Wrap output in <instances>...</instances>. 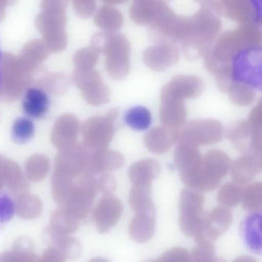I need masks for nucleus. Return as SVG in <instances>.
Wrapping results in <instances>:
<instances>
[{
  "instance_id": "nucleus-42",
  "label": "nucleus",
  "mask_w": 262,
  "mask_h": 262,
  "mask_svg": "<svg viewBox=\"0 0 262 262\" xmlns=\"http://www.w3.org/2000/svg\"><path fill=\"white\" fill-rule=\"evenodd\" d=\"M156 262H191V254L185 248H171L164 253Z\"/></svg>"
},
{
  "instance_id": "nucleus-7",
  "label": "nucleus",
  "mask_w": 262,
  "mask_h": 262,
  "mask_svg": "<svg viewBox=\"0 0 262 262\" xmlns=\"http://www.w3.org/2000/svg\"><path fill=\"white\" fill-rule=\"evenodd\" d=\"M205 198L199 191L185 188L179 199V227L185 235L194 237L203 217Z\"/></svg>"
},
{
  "instance_id": "nucleus-16",
  "label": "nucleus",
  "mask_w": 262,
  "mask_h": 262,
  "mask_svg": "<svg viewBox=\"0 0 262 262\" xmlns=\"http://www.w3.org/2000/svg\"><path fill=\"white\" fill-rule=\"evenodd\" d=\"M261 168V153H244L231 163V178L237 185H247L255 179Z\"/></svg>"
},
{
  "instance_id": "nucleus-38",
  "label": "nucleus",
  "mask_w": 262,
  "mask_h": 262,
  "mask_svg": "<svg viewBox=\"0 0 262 262\" xmlns=\"http://www.w3.org/2000/svg\"><path fill=\"white\" fill-rule=\"evenodd\" d=\"M245 237L248 247L252 251H260V215L253 214L248 217L245 228Z\"/></svg>"
},
{
  "instance_id": "nucleus-43",
  "label": "nucleus",
  "mask_w": 262,
  "mask_h": 262,
  "mask_svg": "<svg viewBox=\"0 0 262 262\" xmlns=\"http://www.w3.org/2000/svg\"><path fill=\"white\" fill-rule=\"evenodd\" d=\"M14 213V203L11 198L5 193H0V224L9 222Z\"/></svg>"
},
{
  "instance_id": "nucleus-27",
  "label": "nucleus",
  "mask_w": 262,
  "mask_h": 262,
  "mask_svg": "<svg viewBox=\"0 0 262 262\" xmlns=\"http://www.w3.org/2000/svg\"><path fill=\"white\" fill-rule=\"evenodd\" d=\"M128 202L136 213L156 214V205L151 198V185H132Z\"/></svg>"
},
{
  "instance_id": "nucleus-14",
  "label": "nucleus",
  "mask_w": 262,
  "mask_h": 262,
  "mask_svg": "<svg viewBox=\"0 0 262 262\" xmlns=\"http://www.w3.org/2000/svg\"><path fill=\"white\" fill-rule=\"evenodd\" d=\"M180 54L173 42H159L145 49L142 59L153 71H164L179 62Z\"/></svg>"
},
{
  "instance_id": "nucleus-13",
  "label": "nucleus",
  "mask_w": 262,
  "mask_h": 262,
  "mask_svg": "<svg viewBox=\"0 0 262 262\" xmlns=\"http://www.w3.org/2000/svg\"><path fill=\"white\" fill-rule=\"evenodd\" d=\"M219 11L239 26L260 24V4L248 0H223L219 3Z\"/></svg>"
},
{
  "instance_id": "nucleus-49",
  "label": "nucleus",
  "mask_w": 262,
  "mask_h": 262,
  "mask_svg": "<svg viewBox=\"0 0 262 262\" xmlns=\"http://www.w3.org/2000/svg\"><path fill=\"white\" fill-rule=\"evenodd\" d=\"M3 60V52L0 48V62H2Z\"/></svg>"
},
{
  "instance_id": "nucleus-11",
  "label": "nucleus",
  "mask_w": 262,
  "mask_h": 262,
  "mask_svg": "<svg viewBox=\"0 0 262 262\" xmlns=\"http://www.w3.org/2000/svg\"><path fill=\"white\" fill-rule=\"evenodd\" d=\"M202 159L197 145L186 141L178 142L174 152V165L180 172L182 182L190 189L192 188Z\"/></svg>"
},
{
  "instance_id": "nucleus-9",
  "label": "nucleus",
  "mask_w": 262,
  "mask_h": 262,
  "mask_svg": "<svg viewBox=\"0 0 262 262\" xmlns=\"http://www.w3.org/2000/svg\"><path fill=\"white\" fill-rule=\"evenodd\" d=\"M232 223V214L228 208L217 207L204 214L200 228L194 235L197 245H213Z\"/></svg>"
},
{
  "instance_id": "nucleus-1",
  "label": "nucleus",
  "mask_w": 262,
  "mask_h": 262,
  "mask_svg": "<svg viewBox=\"0 0 262 262\" xmlns=\"http://www.w3.org/2000/svg\"><path fill=\"white\" fill-rule=\"evenodd\" d=\"M261 36L260 25L250 24L228 30L217 38L212 48L205 55V66L215 78L221 91L226 93L231 85V59L245 47H260Z\"/></svg>"
},
{
  "instance_id": "nucleus-36",
  "label": "nucleus",
  "mask_w": 262,
  "mask_h": 262,
  "mask_svg": "<svg viewBox=\"0 0 262 262\" xmlns=\"http://www.w3.org/2000/svg\"><path fill=\"white\" fill-rule=\"evenodd\" d=\"M243 188L235 183L224 185L217 192V202L225 208H232L242 202Z\"/></svg>"
},
{
  "instance_id": "nucleus-44",
  "label": "nucleus",
  "mask_w": 262,
  "mask_h": 262,
  "mask_svg": "<svg viewBox=\"0 0 262 262\" xmlns=\"http://www.w3.org/2000/svg\"><path fill=\"white\" fill-rule=\"evenodd\" d=\"M98 189L105 195H111L116 188V180L111 174H102L97 179Z\"/></svg>"
},
{
  "instance_id": "nucleus-28",
  "label": "nucleus",
  "mask_w": 262,
  "mask_h": 262,
  "mask_svg": "<svg viewBox=\"0 0 262 262\" xmlns=\"http://www.w3.org/2000/svg\"><path fill=\"white\" fill-rule=\"evenodd\" d=\"M40 199L35 194L24 193L19 194L15 201L14 209L19 217L27 220H33L39 217L42 211Z\"/></svg>"
},
{
  "instance_id": "nucleus-24",
  "label": "nucleus",
  "mask_w": 262,
  "mask_h": 262,
  "mask_svg": "<svg viewBox=\"0 0 262 262\" xmlns=\"http://www.w3.org/2000/svg\"><path fill=\"white\" fill-rule=\"evenodd\" d=\"M226 135L234 148L242 154L257 151L251 145V129L248 121L239 120L233 122L227 128Z\"/></svg>"
},
{
  "instance_id": "nucleus-23",
  "label": "nucleus",
  "mask_w": 262,
  "mask_h": 262,
  "mask_svg": "<svg viewBox=\"0 0 262 262\" xmlns=\"http://www.w3.org/2000/svg\"><path fill=\"white\" fill-rule=\"evenodd\" d=\"M45 235L49 242L53 244V248L59 250L66 258L74 259L80 255L82 251L80 242L70 234L56 231L49 226L46 228Z\"/></svg>"
},
{
  "instance_id": "nucleus-19",
  "label": "nucleus",
  "mask_w": 262,
  "mask_h": 262,
  "mask_svg": "<svg viewBox=\"0 0 262 262\" xmlns=\"http://www.w3.org/2000/svg\"><path fill=\"white\" fill-rule=\"evenodd\" d=\"M160 120L165 128L179 131L186 122L187 110L185 103L171 99H161Z\"/></svg>"
},
{
  "instance_id": "nucleus-51",
  "label": "nucleus",
  "mask_w": 262,
  "mask_h": 262,
  "mask_svg": "<svg viewBox=\"0 0 262 262\" xmlns=\"http://www.w3.org/2000/svg\"><path fill=\"white\" fill-rule=\"evenodd\" d=\"M219 262H223V261H219Z\"/></svg>"
},
{
  "instance_id": "nucleus-29",
  "label": "nucleus",
  "mask_w": 262,
  "mask_h": 262,
  "mask_svg": "<svg viewBox=\"0 0 262 262\" xmlns=\"http://www.w3.org/2000/svg\"><path fill=\"white\" fill-rule=\"evenodd\" d=\"M36 133L34 122L28 117H19L12 125L11 137L15 143L24 145L30 142Z\"/></svg>"
},
{
  "instance_id": "nucleus-10",
  "label": "nucleus",
  "mask_w": 262,
  "mask_h": 262,
  "mask_svg": "<svg viewBox=\"0 0 262 262\" xmlns=\"http://www.w3.org/2000/svg\"><path fill=\"white\" fill-rule=\"evenodd\" d=\"M174 12L162 1H135L129 9L130 17L136 24L146 26L151 30L157 28Z\"/></svg>"
},
{
  "instance_id": "nucleus-50",
  "label": "nucleus",
  "mask_w": 262,
  "mask_h": 262,
  "mask_svg": "<svg viewBox=\"0 0 262 262\" xmlns=\"http://www.w3.org/2000/svg\"><path fill=\"white\" fill-rule=\"evenodd\" d=\"M142 262H156V260H146Z\"/></svg>"
},
{
  "instance_id": "nucleus-30",
  "label": "nucleus",
  "mask_w": 262,
  "mask_h": 262,
  "mask_svg": "<svg viewBox=\"0 0 262 262\" xmlns=\"http://www.w3.org/2000/svg\"><path fill=\"white\" fill-rule=\"evenodd\" d=\"M79 220L72 215L65 208H60L53 213L50 226L56 231L70 234L76 232L79 228Z\"/></svg>"
},
{
  "instance_id": "nucleus-17",
  "label": "nucleus",
  "mask_w": 262,
  "mask_h": 262,
  "mask_svg": "<svg viewBox=\"0 0 262 262\" xmlns=\"http://www.w3.org/2000/svg\"><path fill=\"white\" fill-rule=\"evenodd\" d=\"M119 110L114 108L106 116L96 118L89 125L90 140L97 148H105L114 137Z\"/></svg>"
},
{
  "instance_id": "nucleus-26",
  "label": "nucleus",
  "mask_w": 262,
  "mask_h": 262,
  "mask_svg": "<svg viewBox=\"0 0 262 262\" xmlns=\"http://www.w3.org/2000/svg\"><path fill=\"white\" fill-rule=\"evenodd\" d=\"M38 260L33 242L27 237H19L11 251L0 254V262H38Z\"/></svg>"
},
{
  "instance_id": "nucleus-41",
  "label": "nucleus",
  "mask_w": 262,
  "mask_h": 262,
  "mask_svg": "<svg viewBox=\"0 0 262 262\" xmlns=\"http://www.w3.org/2000/svg\"><path fill=\"white\" fill-rule=\"evenodd\" d=\"M48 164L43 160H33L27 168V178L32 182H37L47 176Z\"/></svg>"
},
{
  "instance_id": "nucleus-4",
  "label": "nucleus",
  "mask_w": 262,
  "mask_h": 262,
  "mask_svg": "<svg viewBox=\"0 0 262 262\" xmlns=\"http://www.w3.org/2000/svg\"><path fill=\"white\" fill-rule=\"evenodd\" d=\"M231 162L225 151L211 149L202 156L191 189L211 191L217 188L231 169Z\"/></svg>"
},
{
  "instance_id": "nucleus-3",
  "label": "nucleus",
  "mask_w": 262,
  "mask_h": 262,
  "mask_svg": "<svg viewBox=\"0 0 262 262\" xmlns=\"http://www.w3.org/2000/svg\"><path fill=\"white\" fill-rule=\"evenodd\" d=\"M231 82L253 90H261V48L248 47L239 51L230 62Z\"/></svg>"
},
{
  "instance_id": "nucleus-46",
  "label": "nucleus",
  "mask_w": 262,
  "mask_h": 262,
  "mask_svg": "<svg viewBox=\"0 0 262 262\" xmlns=\"http://www.w3.org/2000/svg\"><path fill=\"white\" fill-rule=\"evenodd\" d=\"M233 262H257L254 257L250 256H242V257H237V259Z\"/></svg>"
},
{
  "instance_id": "nucleus-12",
  "label": "nucleus",
  "mask_w": 262,
  "mask_h": 262,
  "mask_svg": "<svg viewBox=\"0 0 262 262\" xmlns=\"http://www.w3.org/2000/svg\"><path fill=\"white\" fill-rule=\"evenodd\" d=\"M204 82L196 76L178 75L167 82L161 92V99H171L184 102L199 97L204 90Z\"/></svg>"
},
{
  "instance_id": "nucleus-37",
  "label": "nucleus",
  "mask_w": 262,
  "mask_h": 262,
  "mask_svg": "<svg viewBox=\"0 0 262 262\" xmlns=\"http://www.w3.org/2000/svg\"><path fill=\"white\" fill-rule=\"evenodd\" d=\"M243 208L250 212H259L262 207V184L258 182L247 187L242 195Z\"/></svg>"
},
{
  "instance_id": "nucleus-8",
  "label": "nucleus",
  "mask_w": 262,
  "mask_h": 262,
  "mask_svg": "<svg viewBox=\"0 0 262 262\" xmlns=\"http://www.w3.org/2000/svg\"><path fill=\"white\" fill-rule=\"evenodd\" d=\"M98 192L97 179L93 174H88L79 184L75 185L68 200L62 208L78 220L85 219L90 212Z\"/></svg>"
},
{
  "instance_id": "nucleus-15",
  "label": "nucleus",
  "mask_w": 262,
  "mask_h": 262,
  "mask_svg": "<svg viewBox=\"0 0 262 262\" xmlns=\"http://www.w3.org/2000/svg\"><path fill=\"white\" fill-rule=\"evenodd\" d=\"M123 211V206L119 199L113 195H105L99 200L93 211V217L98 231L106 233L116 225Z\"/></svg>"
},
{
  "instance_id": "nucleus-25",
  "label": "nucleus",
  "mask_w": 262,
  "mask_h": 262,
  "mask_svg": "<svg viewBox=\"0 0 262 262\" xmlns=\"http://www.w3.org/2000/svg\"><path fill=\"white\" fill-rule=\"evenodd\" d=\"M125 159L119 151H102L95 154L86 163L91 174L119 169L123 166Z\"/></svg>"
},
{
  "instance_id": "nucleus-45",
  "label": "nucleus",
  "mask_w": 262,
  "mask_h": 262,
  "mask_svg": "<svg viewBox=\"0 0 262 262\" xmlns=\"http://www.w3.org/2000/svg\"><path fill=\"white\" fill-rule=\"evenodd\" d=\"M66 257L59 250L50 247L44 251L38 262H66Z\"/></svg>"
},
{
  "instance_id": "nucleus-35",
  "label": "nucleus",
  "mask_w": 262,
  "mask_h": 262,
  "mask_svg": "<svg viewBox=\"0 0 262 262\" xmlns=\"http://www.w3.org/2000/svg\"><path fill=\"white\" fill-rule=\"evenodd\" d=\"M226 93L234 105L248 106L255 100L256 93L253 89L242 84L232 82L228 87Z\"/></svg>"
},
{
  "instance_id": "nucleus-32",
  "label": "nucleus",
  "mask_w": 262,
  "mask_h": 262,
  "mask_svg": "<svg viewBox=\"0 0 262 262\" xmlns=\"http://www.w3.org/2000/svg\"><path fill=\"white\" fill-rule=\"evenodd\" d=\"M98 25L110 31H117L123 26V16L114 7L106 6L99 10L96 17Z\"/></svg>"
},
{
  "instance_id": "nucleus-40",
  "label": "nucleus",
  "mask_w": 262,
  "mask_h": 262,
  "mask_svg": "<svg viewBox=\"0 0 262 262\" xmlns=\"http://www.w3.org/2000/svg\"><path fill=\"white\" fill-rule=\"evenodd\" d=\"M214 253V245H197L191 254V262H219Z\"/></svg>"
},
{
  "instance_id": "nucleus-39",
  "label": "nucleus",
  "mask_w": 262,
  "mask_h": 262,
  "mask_svg": "<svg viewBox=\"0 0 262 262\" xmlns=\"http://www.w3.org/2000/svg\"><path fill=\"white\" fill-rule=\"evenodd\" d=\"M5 185L14 194H24L28 190V185L23 177L22 173L17 167L12 165L6 167Z\"/></svg>"
},
{
  "instance_id": "nucleus-6",
  "label": "nucleus",
  "mask_w": 262,
  "mask_h": 262,
  "mask_svg": "<svg viewBox=\"0 0 262 262\" xmlns=\"http://www.w3.org/2000/svg\"><path fill=\"white\" fill-rule=\"evenodd\" d=\"M224 128L219 121L197 119L189 121L178 131V142L186 141L199 146L219 143L223 139Z\"/></svg>"
},
{
  "instance_id": "nucleus-21",
  "label": "nucleus",
  "mask_w": 262,
  "mask_h": 262,
  "mask_svg": "<svg viewBox=\"0 0 262 262\" xmlns=\"http://www.w3.org/2000/svg\"><path fill=\"white\" fill-rule=\"evenodd\" d=\"M156 214L136 213L128 227L131 238L137 243L148 242L156 231Z\"/></svg>"
},
{
  "instance_id": "nucleus-18",
  "label": "nucleus",
  "mask_w": 262,
  "mask_h": 262,
  "mask_svg": "<svg viewBox=\"0 0 262 262\" xmlns=\"http://www.w3.org/2000/svg\"><path fill=\"white\" fill-rule=\"evenodd\" d=\"M22 105L27 117L32 120L42 119L47 116L50 110V96L42 89L31 87L26 92Z\"/></svg>"
},
{
  "instance_id": "nucleus-20",
  "label": "nucleus",
  "mask_w": 262,
  "mask_h": 262,
  "mask_svg": "<svg viewBox=\"0 0 262 262\" xmlns=\"http://www.w3.org/2000/svg\"><path fill=\"white\" fill-rule=\"evenodd\" d=\"M176 142H178V131H171L165 127L152 128L144 139L147 149L159 155L166 153Z\"/></svg>"
},
{
  "instance_id": "nucleus-33",
  "label": "nucleus",
  "mask_w": 262,
  "mask_h": 262,
  "mask_svg": "<svg viewBox=\"0 0 262 262\" xmlns=\"http://www.w3.org/2000/svg\"><path fill=\"white\" fill-rule=\"evenodd\" d=\"M71 179L63 174L56 173L52 183V193L55 202L62 208L65 205L74 188Z\"/></svg>"
},
{
  "instance_id": "nucleus-48",
  "label": "nucleus",
  "mask_w": 262,
  "mask_h": 262,
  "mask_svg": "<svg viewBox=\"0 0 262 262\" xmlns=\"http://www.w3.org/2000/svg\"><path fill=\"white\" fill-rule=\"evenodd\" d=\"M3 82H4V75H3L2 70H0V90L2 87Z\"/></svg>"
},
{
  "instance_id": "nucleus-5",
  "label": "nucleus",
  "mask_w": 262,
  "mask_h": 262,
  "mask_svg": "<svg viewBox=\"0 0 262 262\" xmlns=\"http://www.w3.org/2000/svg\"><path fill=\"white\" fill-rule=\"evenodd\" d=\"M102 37V48L106 54V69L115 80L125 79L130 68L131 44L122 33H105Z\"/></svg>"
},
{
  "instance_id": "nucleus-34",
  "label": "nucleus",
  "mask_w": 262,
  "mask_h": 262,
  "mask_svg": "<svg viewBox=\"0 0 262 262\" xmlns=\"http://www.w3.org/2000/svg\"><path fill=\"white\" fill-rule=\"evenodd\" d=\"M248 123L251 129V145L252 148L258 152H261V128H262V108L261 99H259L258 103L251 110L248 119Z\"/></svg>"
},
{
  "instance_id": "nucleus-47",
  "label": "nucleus",
  "mask_w": 262,
  "mask_h": 262,
  "mask_svg": "<svg viewBox=\"0 0 262 262\" xmlns=\"http://www.w3.org/2000/svg\"><path fill=\"white\" fill-rule=\"evenodd\" d=\"M89 262H110V260L104 258L102 257H96L94 258H92L91 260Z\"/></svg>"
},
{
  "instance_id": "nucleus-2",
  "label": "nucleus",
  "mask_w": 262,
  "mask_h": 262,
  "mask_svg": "<svg viewBox=\"0 0 262 262\" xmlns=\"http://www.w3.org/2000/svg\"><path fill=\"white\" fill-rule=\"evenodd\" d=\"M220 15L217 2H204L191 16L190 31L180 42L187 59H197L209 52L222 28Z\"/></svg>"
},
{
  "instance_id": "nucleus-22",
  "label": "nucleus",
  "mask_w": 262,
  "mask_h": 262,
  "mask_svg": "<svg viewBox=\"0 0 262 262\" xmlns=\"http://www.w3.org/2000/svg\"><path fill=\"white\" fill-rule=\"evenodd\" d=\"M161 165L154 159H146L133 164L128 169V176L132 185H151L159 176Z\"/></svg>"
},
{
  "instance_id": "nucleus-31",
  "label": "nucleus",
  "mask_w": 262,
  "mask_h": 262,
  "mask_svg": "<svg viewBox=\"0 0 262 262\" xmlns=\"http://www.w3.org/2000/svg\"><path fill=\"white\" fill-rule=\"evenodd\" d=\"M151 114L148 108L143 106H135L127 110L124 115L125 123L133 129L142 130L149 128L151 123Z\"/></svg>"
}]
</instances>
